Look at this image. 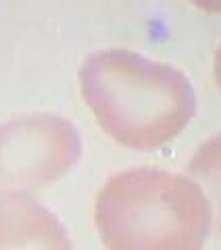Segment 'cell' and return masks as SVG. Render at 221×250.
<instances>
[{
    "instance_id": "2",
    "label": "cell",
    "mask_w": 221,
    "mask_h": 250,
    "mask_svg": "<svg viewBox=\"0 0 221 250\" xmlns=\"http://www.w3.org/2000/svg\"><path fill=\"white\" fill-rule=\"evenodd\" d=\"M94 225L109 250H200L213 233L199 184L156 167L110 175L96 196Z\"/></svg>"
},
{
    "instance_id": "7",
    "label": "cell",
    "mask_w": 221,
    "mask_h": 250,
    "mask_svg": "<svg viewBox=\"0 0 221 250\" xmlns=\"http://www.w3.org/2000/svg\"><path fill=\"white\" fill-rule=\"evenodd\" d=\"M213 77H215V83L221 92V44L217 46L215 57H213Z\"/></svg>"
},
{
    "instance_id": "4",
    "label": "cell",
    "mask_w": 221,
    "mask_h": 250,
    "mask_svg": "<svg viewBox=\"0 0 221 250\" xmlns=\"http://www.w3.org/2000/svg\"><path fill=\"white\" fill-rule=\"evenodd\" d=\"M61 219L31 192H0V250H69Z\"/></svg>"
},
{
    "instance_id": "3",
    "label": "cell",
    "mask_w": 221,
    "mask_h": 250,
    "mask_svg": "<svg viewBox=\"0 0 221 250\" xmlns=\"http://www.w3.org/2000/svg\"><path fill=\"white\" fill-rule=\"evenodd\" d=\"M84 154L80 127L57 113L0 123V192H38L61 182Z\"/></svg>"
},
{
    "instance_id": "5",
    "label": "cell",
    "mask_w": 221,
    "mask_h": 250,
    "mask_svg": "<svg viewBox=\"0 0 221 250\" xmlns=\"http://www.w3.org/2000/svg\"><path fill=\"white\" fill-rule=\"evenodd\" d=\"M190 175L211 207L213 233L221 238V134L207 138L186 163Z\"/></svg>"
},
{
    "instance_id": "1",
    "label": "cell",
    "mask_w": 221,
    "mask_h": 250,
    "mask_svg": "<svg viewBox=\"0 0 221 250\" xmlns=\"http://www.w3.org/2000/svg\"><path fill=\"white\" fill-rule=\"evenodd\" d=\"M80 92L100 129L130 150H159L199 108L186 73L128 48L90 54L80 67Z\"/></svg>"
},
{
    "instance_id": "6",
    "label": "cell",
    "mask_w": 221,
    "mask_h": 250,
    "mask_svg": "<svg viewBox=\"0 0 221 250\" xmlns=\"http://www.w3.org/2000/svg\"><path fill=\"white\" fill-rule=\"evenodd\" d=\"M194 6L211 15H221V0H190Z\"/></svg>"
}]
</instances>
